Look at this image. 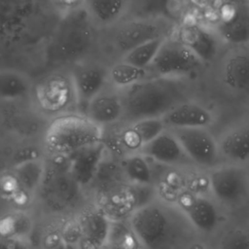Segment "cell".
Returning a JSON list of instances; mask_svg holds the SVG:
<instances>
[{"mask_svg":"<svg viewBox=\"0 0 249 249\" xmlns=\"http://www.w3.org/2000/svg\"><path fill=\"white\" fill-rule=\"evenodd\" d=\"M56 3L64 9L66 13L74 11L83 6L84 0H55Z\"/></svg>","mask_w":249,"mask_h":249,"instance_id":"d6a6232c","label":"cell"},{"mask_svg":"<svg viewBox=\"0 0 249 249\" xmlns=\"http://www.w3.org/2000/svg\"><path fill=\"white\" fill-rule=\"evenodd\" d=\"M123 170L126 178L135 185H151L152 170L147 158L141 153L128 154L123 162Z\"/></svg>","mask_w":249,"mask_h":249,"instance_id":"f1b7e54d","label":"cell"},{"mask_svg":"<svg viewBox=\"0 0 249 249\" xmlns=\"http://www.w3.org/2000/svg\"><path fill=\"white\" fill-rule=\"evenodd\" d=\"M176 0H128V18L156 19L172 18L175 15Z\"/></svg>","mask_w":249,"mask_h":249,"instance_id":"603a6c76","label":"cell"},{"mask_svg":"<svg viewBox=\"0 0 249 249\" xmlns=\"http://www.w3.org/2000/svg\"><path fill=\"white\" fill-rule=\"evenodd\" d=\"M84 115L102 127L123 121L124 102L122 91L108 84L89 103Z\"/></svg>","mask_w":249,"mask_h":249,"instance_id":"7c38bea8","label":"cell"},{"mask_svg":"<svg viewBox=\"0 0 249 249\" xmlns=\"http://www.w3.org/2000/svg\"><path fill=\"white\" fill-rule=\"evenodd\" d=\"M139 153L162 164H176L186 160H190L176 136L165 130L147 143Z\"/></svg>","mask_w":249,"mask_h":249,"instance_id":"2e32d148","label":"cell"},{"mask_svg":"<svg viewBox=\"0 0 249 249\" xmlns=\"http://www.w3.org/2000/svg\"><path fill=\"white\" fill-rule=\"evenodd\" d=\"M217 249H249V233L240 229L231 230L222 236Z\"/></svg>","mask_w":249,"mask_h":249,"instance_id":"1f68e13d","label":"cell"},{"mask_svg":"<svg viewBox=\"0 0 249 249\" xmlns=\"http://www.w3.org/2000/svg\"><path fill=\"white\" fill-rule=\"evenodd\" d=\"M106 146L103 142L83 148L66 157L69 171L82 187L89 184L97 175Z\"/></svg>","mask_w":249,"mask_h":249,"instance_id":"5bb4252c","label":"cell"},{"mask_svg":"<svg viewBox=\"0 0 249 249\" xmlns=\"http://www.w3.org/2000/svg\"><path fill=\"white\" fill-rule=\"evenodd\" d=\"M0 249H14V248L9 243V241L0 237Z\"/></svg>","mask_w":249,"mask_h":249,"instance_id":"e575fe53","label":"cell"},{"mask_svg":"<svg viewBox=\"0 0 249 249\" xmlns=\"http://www.w3.org/2000/svg\"><path fill=\"white\" fill-rule=\"evenodd\" d=\"M200 62L178 39H164L149 68L157 77L175 78L196 70Z\"/></svg>","mask_w":249,"mask_h":249,"instance_id":"8992f818","label":"cell"},{"mask_svg":"<svg viewBox=\"0 0 249 249\" xmlns=\"http://www.w3.org/2000/svg\"><path fill=\"white\" fill-rule=\"evenodd\" d=\"M123 121L127 124L148 119H161L183 102V88L175 78L154 77L122 91Z\"/></svg>","mask_w":249,"mask_h":249,"instance_id":"6da1fadb","label":"cell"},{"mask_svg":"<svg viewBox=\"0 0 249 249\" xmlns=\"http://www.w3.org/2000/svg\"><path fill=\"white\" fill-rule=\"evenodd\" d=\"M34 84L28 75L15 69L0 70V100H22L32 94Z\"/></svg>","mask_w":249,"mask_h":249,"instance_id":"44dd1931","label":"cell"},{"mask_svg":"<svg viewBox=\"0 0 249 249\" xmlns=\"http://www.w3.org/2000/svg\"><path fill=\"white\" fill-rule=\"evenodd\" d=\"M224 81L235 90L249 89V53L239 52L231 54L225 63Z\"/></svg>","mask_w":249,"mask_h":249,"instance_id":"d4e9b609","label":"cell"},{"mask_svg":"<svg viewBox=\"0 0 249 249\" xmlns=\"http://www.w3.org/2000/svg\"><path fill=\"white\" fill-rule=\"evenodd\" d=\"M173 134L190 160L204 167H211L217 163L219 146L203 127L175 128Z\"/></svg>","mask_w":249,"mask_h":249,"instance_id":"30bf717a","label":"cell"},{"mask_svg":"<svg viewBox=\"0 0 249 249\" xmlns=\"http://www.w3.org/2000/svg\"><path fill=\"white\" fill-rule=\"evenodd\" d=\"M148 69L136 67L121 59L108 70V84L121 91L148 79Z\"/></svg>","mask_w":249,"mask_h":249,"instance_id":"4316f807","label":"cell"},{"mask_svg":"<svg viewBox=\"0 0 249 249\" xmlns=\"http://www.w3.org/2000/svg\"><path fill=\"white\" fill-rule=\"evenodd\" d=\"M219 33L231 44H242L249 41V9L236 7L219 24Z\"/></svg>","mask_w":249,"mask_h":249,"instance_id":"7402d4cb","label":"cell"},{"mask_svg":"<svg viewBox=\"0 0 249 249\" xmlns=\"http://www.w3.org/2000/svg\"><path fill=\"white\" fill-rule=\"evenodd\" d=\"M41 186L47 201L57 209L72 205L78 197L81 187L69 171L67 160L63 166L61 164H54L52 168L47 166Z\"/></svg>","mask_w":249,"mask_h":249,"instance_id":"9c48e42d","label":"cell"},{"mask_svg":"<svg viewBox=\"0 0 249 249\" xmlns=\"http://www.w3.org/2000/svg\"><path fill=\"white\" fill-rule=\"evenodd\" d=\"M108 70L109 68L96 61L82 59L73 64L70 73L79 113L85 114L89 103L108 85Z\"/></svg>","mask_w":249,"mask_h":249,"instance_id":"52a82bcc","label":"cell"},{"mask_svg":"<svg viewBox=\"0 0 249 249\" xmlns=\"http://www.w3.org/2000/svg\"><path fill=\"white\" fill-rule=\"evenodd\" d=\"M31 231V221L22 213H15L0 219V237L6 240L22 238Z\"/></svg>","mask_w":249,"mask_h":249,"instance_id":"4dcf8cb0","label":"cell"},{"mask_svg":"<svg viewBox=\"0 0 249 249\" xmlns=\"http://www.w3.org/2000/svg\"><path fill=\"white\" fill-rule=\"evenodd\" d=\"M128 0H84L83 8L95 27L118 24L127 12Z\"/></svg>","mask_w":249,"mask_h":249,"instance_id":"ac0fdd59","label":"cell"},{"mask_svg":"<svg viewBox=\"0 0 249 249\" xmlns=\"http://www.w3.org/2000/svg\"><path fill=\"white\" fill-rule=\"evenodd\" d=\"M161 119H148L127 124L119 134V142L126 151L139 153L151 140L164 131Z\"/></svg>","mask_w":249,"mask_h":249,"instance_id":"9a60e30c","label":"cell"},{"mask_svg":"<svg viewBox=\"0 0 249 249\" xmlns=\"http://www.w3.org/2000/svg\"><path fill=\"white\" fill-rule=\"evenodd\" d=\"M208 182L214 197L226 205H235L249 194V175L239 166L215 168L211 171Z\"/></svg>","mask_w":249,"mask_h":249,"instance_id":"ba28073f","label":"cell"},{"mask_svg":"<svg viewBox=\"0 0 249 249\" xmlns=\"http://www.w3.org/2000/svg\"><path fill=\"white\" fill-rule=\"evenodd\" d=\"M219 151L234 162H244L249 160V126L239 127L229 132L221 141Z\"/></svg>","mask_w":249,"mask_h":249,"instance_id":"484cf974","label":"cell"},{"mask_svg":"<svg viewBox=\"0 0 249 249\" xmlns=\"http://www.w3.org/2000/svg\"><path fill=\"white\" fill-rule=\"evenodd\" d=\"M177 39L200 61L210 60L216 53L217 45L214 37L197 24L182 25L178 31Z\"/></svg>","mask_w":249,"mask_h":249,"instance_id":"d6986e66","label":"cell"},{"mask_svg":"<svg viewBox=\"0 0 249 249\" xmlns=\"http://www.w3.org/2000/svg\"><path fill=\"white\" fill-rule=\"evenodd\" d=\"M47 164L39 158L26 159L14 167V179L20 189L27 193L35 191L41 186L45 176Z\"/></svg>","mask_w":249,"mask_h":249,"instance_id":"cb8c5ba5","label":"cell"},{"mask_svg":"<svg viewBox=\"0 0 249 249\" xmlns=\"http://www.w3.org/2000/svg\"><path fill=\"white\" fill-rule=\"evenodd\" d=\"M141 247L129 223L111 221L106 243L102 249H139Z\"/></svg>","mask_w":249,"mask_h":249,"instance_id":"83f0119b","label":"cell"},{"mask_svg":"<svg viewBox=\"0 0 249 249\" xmlns=\"http://www.w3.org/2000/svg\"><path fill=\"white\" fill-rule=\"evenodd\" d=\"M116 25L118 27L114 32L113 43L123 55L145 42L163 37L161 28L155 19L127 18Z\"/></svg>","mask_w":249,"mask_h":249,"instance_id":"8fae6325","label":"cell"},{"mask_svg":"<svg viewBox=\"0 0 249 249\" xmlns=\"http://www.w3.org/2000/svg\"><path fill=\"white\" fill-rule=\"evenodd\" d=\"M104 127L81 113H69L53 118L46 133L48 150L57 157H68L83 148L103 142Z\"/></svg>","mask_w":249,"mask_h":249,"instance_id":"3957f363","label":"cell"},{"mask_svg":"<svg viewBox=\"0 0 249 249\" xmlns=\"http://www.w3.org/2000/svg\"><path fill=\"white\" fill-rule=\"evenodd\" d=\"M94 27L83 7L66 13L56 27L50 42L51 59L55 62L73 64L91 47Z\"/></svg>","mask_w":249,"mask_h":249,"instance_id":"277c9868","label":"cell"},{"mask_svg":"<svg viewBox=\"0 0 249 249\" xmlns=\"http://www.w3.org/2000/svg\"><path fill=\"white\" fill-rule=\"evenodd\" d=\"M51 249H80V248H78L76 245H74L71 242L61 241V242L57 243L56 245L53 246Z\"/></svg>","mask_w":249,"mask_h":249,"instance_id":"836d02e7","label":"cell"},{"mask_svg":"<svg viewBox=\"0 0 249 249\" xmlns=\"http://www.w3.org/2000/svg\"><path fill=\"white\" fill-rule=\"evenodd\" d=\"M178 206L186 219L200 231L210 232L218 225V210L206 196L196 194H183L178 197Z\"/></svg>","mask_w":249,"mask_h":249,"instance_id":"4fadbf2b","label":"cell"},{"mask_svg":"<svg viewBox=\"0 0 249 249\" xmlns=\"http://www.w3.org/2000/svg\"><path fill=\"white\" fill-rule=\"evenodd\" d=\"M111 220L105 212L92 210L85 214L81 220L80 231L82 239L91 249H102L106 243Z\"/></svg>","mask_w":249,"mask_h":249,"instance_id":"ffe728a7","label":"cell"},{"mask_svg":"<svg viewBox=\"0 0 249 249\" xmlns=\"http://www.w3.org/2000/svg\"><path fill=\"white\" fill-rule=\"evenodd\" d=\"M128 223L144 249H169L183 231L179 216L166 205L155 201L133 210Z\"/></svg>","mask_w":249,"mask_h":249,"instance_id":"7a4b0ae2","label":"cell"},{"mask_svg":"<svg viewBox=\"0 0 249 249\" xmlns=\"http://www.w3.org/2000/svg\"><path fill=\"white\" fill-rule=\"evenodd\" d=\"M164 39L163 37H159L145 42L124 53L122 59L136 67L148 69L159 53Z\"/></svg>","mask_w":249,"mask_h":249,"instance_id":"f546056e","label":"cell"},{"mask_svg":"<svg viewBox=\"0 0 249 249\" xmlns=\"http://www.w3.org/2000/svg\"><path fill=\"white\" fill-rule=\"evenodd\" d=\"M161 121L165 126L174 128L204 127L212 123V116L198 104L181 102L168 111Z\"/></svg>","mask_w":249,"mask_h":249,"instance_id":"e0dca14e","label":"cell"},{"mask_svg":"<svg viewBox=\"0 0 249 249\" xmlns=\"http://www.w3.org/2000/svg\"><path fill=\"white\" fill-rule=\"evenodd\" d=\"M32 95L38 109L53 118L78 110L70 70L58 69L47 74L34 85Z\"/></svg>","mask_w":249,"mask_h":249,"instance_id":"5b68a950","label":"cell"}]
</instances>
